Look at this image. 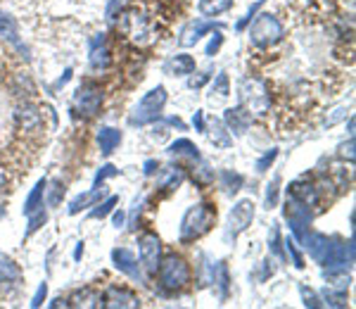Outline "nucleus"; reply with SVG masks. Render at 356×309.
Here are the masks:
<instances>
[{
	"label": "nucleus",
	"instance_id": "nucleus-9",
	"mask_svg": "<svg viewBox=\"0 0 356 309\" xmlns=\"http://www.w3.org/2000/svg\"><path fill=\"white\" fill-rule=\"evenodd\" d=\"M138 252H141V264L150 274H157L159 262H162V240L154 233H143L138 238Z\"/></svg>",
	"mask_w": 356,
	"mask_h": 309
},
{
	"label": "nucleus",
	"instance_id": "nucleus-32",
	"mask_svg": "<svg viewBox=\"0 0 356 309\" xmlns=\"http://www.w3.org/2000/svg\"><path fill=\"white\" fill-rule=\"evenodd\" d=\"M193 181L200 183V185H209L214 181V172L209 169V164L204 162L202 157L198 159V167H193Z\"/></svg>",
	"mask_w": 356,
	"mask_h": 309
},
{
	"label": "nucleus",
	"instance_id": "nucleus-29",
	"mask_svg": "<svg viewBox=\"0 0 356 309\" xmlns=\"http://www.w3.org/2000/svg\"><path fill=\"white\" fill-rule=\"evenodd\" d=\"M45 185H48V181H45V179H40L38 183L34 185V190H31L29 193V198H27V203H24V207H22V212L24 214H31V212H36V209L38 207H43V195H45Z\"/></svg>",
	"mask_w": 356,
	"mask_h": 309
},
{
	"label": "nucleus",
	"instance_id": "nucleus-3",
	"mask_svg": "<svg viewBox=\"0 0 356 309\" xmlns=\"http://www.w3.org/2000/svg\"><path fill=\"white\" fill-rule=\"evenodd\" d=\"M240 105L250 112L252 117L254 115H266L268 107H271V98H268V89L261 79H247L240 81Z\"/></svg>",
	"mask_w": 356,
	"mask_h": 309
},
{
	"label": "nucleus",
	"instance_id": "nucleus-38",
	"mask_svg": "<svg viewBox=\"0 0 356 309\" xmlns=\"http://www.w3.org/2000/svg\"><path fill=\"white\" fill-rule=\"evenodd\" d=\"M285 250H287V255L292 257V264L297 266V269H304V257H302V252L297 250V243L292 238H287L285 240Z\"/></svg>",
	"mask_w": 356,
	"mask_h": 309
},
{
	"label": "nucleus",
	"instance_id": "nucleus-2",
	"mask_svg": "<svg viewBox=\"0 0 356 309\" xmlns=\"http://www.w3.org/2000/svg\"><path fill=\"white\" fill-rule=\"evenodd\" d=\"M164 105H167V89L164 86H157L150 93L143 95V100L133 107L131 117H128V124L131 126H145V124H152L159 119Z\"/></svg>",
	"mask_w": 356,
	"mask_h": 309
},
{
	"label": "nucleus",
	"instance_id": "nucleus-27",
	"mask_svg": "<svg viewBox=\"0 0 356 309\" xmlns=\"http://www.w3.org/2000/svg\"><path fill=\"white\" fill-rule=\"evenodd\" d=\"M228 95H230V81H228V74H224V71H221V74L214 79V84H211V89H209V102H214V105H219V102H224Z\"/></svg>",
	"mask_w": 356,
	"mask_h": 309
},
{
	"label": "nucleus",
	"instance_id": "nucleus-21",
	"mask_svg": "<svg viewBox=\"0 0 356 309\" xmlns=\"http://www.w3.org/2000/svg\"><path fill=\"white\" fill-rule=\"evenodd\" d=\"M14 119H17L22 131H34V128H38V124H40V112L36 110L34 105L24 102V105H19L17 112H14Z\"/></svg>",
	"mask_w": 356,
	"mask_h": 309
},
{
	"label": "nucleus",
	"instance_id": "nucleus-44",
	"mask_svg": "<svg viewBox=\"0 0 356 309\" xmlns=\"http://www.w3.org/2000/svg\"><path fill=\"white\" fill-rule=\"evenodd\" d=\"M45 295H48V283H40L38 290H36V295L31 297V307H40L45 302Z\"/></svg>",
	"mask_w": 356,
	"mask_h": 309
},
{
	"label": "nucleus",
	"instance_id": "nucleus-11",
	"mask_svg": "<svg viewBox=\"0 0 356 309\" xmlns=\"http://www.w3.org/2000/svg\"><path fill=\"white\" fill-rule=\"evenodd\" d=\"M112 262H115V266L121 271V274H126L128 278H133V281H138V283H145L141 264H138L136 255H133L131 250H126V247H117V250H112Z\"/></svg>",
	"mask_w": 356,
	"mask_h": 309
},
{
	"label": "nucleus",
	"instance_id": "nucleus-51",
	"mask_svg": "<svg viewBox=\"0 0 356 309\" xmlns=\"http://www.w3.org/2000/svg\"><path fill=\"white\" fill-rule=\"evenodd\" d=\"M157 169H159L157 159H147V162H145V176H152V174H157Z\"/></svg>",
	"mask_w": 356,
	"mask_h": 309
},
{
	"label": "nucleus",
	"instance_id": "nucleus-55",
	"mask_svg": "<svg viewBox=\"0 0 356 309\" xmlns=\"http://www.w3.org/2000/svg\"><path fill=\"white\" fill-rule=\"evenodd\" d=\"M84 257V243H76V250H74V260H81Z\"/></svg>",
	"mask_w": 356,
	"mask_h": 309
},
{
	"label": "nucleus",
	"instance_id": "nucleus-26",
	"mask_svg": "<svg viewBox=\"0 0 356 309\" xmlns=\"http://www.w3.org/2000/svg\"><path fill=\"white\" fill-rule=\"evenodd\" d=\"M14 283H19V266L0 252V288L14 286Z\"/></svg>",
	"mask_w": 356,
	"mask_h": 309
},
{
	"label": "nucleus",
	"instance_id": "nucleus-35",
	"mask_svg": "<svg viewBox=\"0 0 356 309\" xmlns=\"http://www.w3.org/2000/svg\"><path fill=\"white\" fill-rule=\"evenodd\" d=\"M117 203H119L117 195H110V198H107L105 203L93 205V207H95V209H93V212H91V216H93V219H102V216H107V214L112 212V209H115V205H117Z\"/></svg>",
	"mask_w": 356,
	"mask_h": 309
},
{
	"label": "nucleus",
	"instance_id": "nucleus-48",
	"mask_svg": "<svg viewBox=\"0 0 356 309\" xmlns=\"http://www.w3.org/2000/svg\"><path fill=\"white\" fill-rule=\"evenodd\" d=\"M193 126H195V131H202L204 133V115H202V110H198L193 115Z\"/></svg>",
	"mask_w": 356,
	"mask_h": 309
},
{
	"label": "nucleus",
	"instance_id": "nucleus-42",
	"mask_svg": "<svg viewBox=\"0 0 356 309\" xmlns=\"http://www.w3.org/2000/svg\"><path fill=\"white\" fill-rule=\"evenodd\" d=\"M117 174H119V169L115 167V164H105V167H100V172L95 174V183H102L105 179L117 176Z\"/></svg>",
	"mask_w": 356,
	"mask_h": 309
},
{
	"label": "nucleus",
	"instance_id": "nucleus-12",
	"mask_svg": "<svg viewBox=\"0 0 356 309\" xmlns=\"http://www.w3.org/2000/svg\"><path fill=\"white\" fill-rule=\"evenodd\" d=\"M102 307H112V309H136L141 307V300H138L133 293H128L126 288H107V293L102 295Z\"/></svg>",
	"mask_w": 356,
	"mask_h": 309
},
{
	"label": "nucleus",
	"instance_id": "nucleus-37",
	"mask_svg": "<svg viewBox=\"0 0 356 309\" xmlns=\"http://www.w3.org/2000/svg\"><path fill=\"white\" fill-rule=\"evenodd\" d=\"M278 190H281V176H273V181L266 185V207H276L278 205Z\"/></svg>",
	"mask_w": 356,
	"mask_h": 309
},
{
	"label": "nucleus",
	"instance_id": "nucleus-15",
	"mask_svg": "<svg viewBox=\"0 0 356 309\" xmlns=\"http://www.w3.org/2000/svg\"><path fill=\"white\" fill-rule=\"evenodd\" d=\"M224 119H226V126H228L235 136H245V133L250 131V126H252V115L242 105L228 107L226 115H224Z\"/></svg>",
	"mask_w": 356,
	"mask_h": 309
},
{
	"label": "nucleus",
	"instance_id": "nucleus-49",
	"mask_svg": "<svg viewBox=\"0 0 356 309\" xmlns=\"http://www.w3.org/2000/svg\"><path fill=\"white\" fill-rule=\"evenodd\" d=\"M207 79H209V74H198V76H193V79L188 81V86L190 89H200V86H202Z\"/></svg>",
	"mask_w": 356,
	"mask_h": 309
},
{
	"label": "nucleus",
	"instance_id": "nucleus-53",
	"mask_svg": "<svg viewBox=\"0 0 356 309\" xmlns=\"http://www.w3.org/2000/svg\"><path fill=\"white\" fill-rule=\"evenodd\" d=\"M69 79H71V69H64V76H62V79L55 81V89H60V86H64Z\"/></svg>",
	"mask_w": 356,
	"mask_h": 309
},
{
	"label": "nucleus",
	"instance_id": "nucleus-30",
	"mask_svg": "<svg viewBox=\"0 0 356 309\" xmlns=\"http://www.w3.org/2000/svg\"><path fill=\"white\" fill-rule=\"evenodd\" d=\"M211 281L219 286V290H221V300H226V295H228V283H230V278H228V266H226V262H216V266H214V271H211Z\"/></svg>",
	"mask_w": 356,
	"mask_h": 309
},
{
	"label": "nucleus",
	"instance_id": "nucleus-10",
	"mask_svg": "<svg viewBox=\"0 0 356 309\" xmlns=\"http://www.w3.org/2000/svg\"><path fill=\"white\" fill-rule=\"evenodd\" d=\"M323 264L328 266V269H340V266L344 264H354V240H349V243H342V240H330L328 245V255L326 260H323Z\"/></svg>",
	"mask_w": 356,
	"mask_h": 309
},
{
	"label": "nucleus",
	"instance_id": "nucleus-25",
	"mask_svg": "<svg viewBox=\"0 0 356 309\" xmlns=\"http://www.w3.org/2000/svg\"><path fill=\"white\" fill-rule=\"evenodd\" d=\"M102 193H105V188H100V183H97L93 190H88V193H81L79 198H74L69 203V214H79L81 209L93 207V205H95L97 200L102 198Z\"/></svg>",
	"mask_w": 356,
	"mask_h": 309
},
{
	"label": "nucleus",
	"instance_id": "nucleus-1",
	"mask_svg": "<svg viewBox=\"0 0 356 309\" xmlns=\"http://www.w3.org/2000/svg\"><path fill=\"white\" fill-rule=\"evenodd\" d=\"M214 221H216L214 205L209 203L193 205V207L183 214V221H180V240H183V243H193V240L202 238L204 233L211 231Z\"/></svg>",
	"mask_w": 356,
	"mask_h": 309
},
{
	"label": "nucleus",
	"instance_id": "nucleus-6",
	"mask_svg": "<svg viewBox=\"0 0 356 309\" xmlns=\"http://www.w3.org/2000/svg\"><path fill=\"white\" fill-rule=\"evenodd\" d=\"M254 212H257V205L252 203L250 198L237 200L228 214V221H226V238L235 240L240 233H245V231L250 229L252 219H254Z\"/></svg>",
	"mask_w": 356,
	"mask_h": 309
},
{
	"label": "nucleus",
	"instance_id": "nucleus-33",
	"mask_svg": "<svg viewBox=\"0 0 356 309\" xmlns=\"http://www.w3.org/2000/svg\"><path fill=\"white\" fill-rule=\"evenodd\" d=\"M323 300L328 307H347V290H340V288H326L323 290Z\"/></svg>",
	"mask_w": 356,
	"mask_h": 309
},
{
	"label": "nucleus",
	"instance_id": "nucleus-47",
	"mask_svg": "<svg viewBox=\"0 0 356 309\" xmlns=\"http://www.w3.org/2000/svg\"><path fill=\"white\" fill-rule=\"evenodd\" d=\"M344 117H347V107H337V110L333 112V117L326 119V126H333V124H337L340 119H344Z\"/></svg>",
	"mask_w": 356,
	"mask_h": 309
},
{
	"label": "nucleus",
	"instance_id": "nucleus-19",
	"mask_svg": "<svg viewBox=\"0 0 356 309\" xmlns=\"http://www.w3.org/2000/svg\"><path fill=\"white\" fill-rule=\"evenodd\" d=\"M204 133H207L209 143L214 148H221V150H226V148L233 146V136H230V131H226V126H224V122H221V119H211L209 128H204Z\"/></svg>",
	"mask_w": 356,
	"mask_h": 309
},
{
	"label": "nucleus",
	"instance_id": "nucleus-5",
	"mask_svg": "<svg viewBox=\"0 0 356 309\" xmlns=\"http://www.w3.org/2000/svg\"><path fill=\"white\" fill-rule=\"evenodd\" d=\"M281 38H283V24L278 22L273 14L266 12L254 19V24H252V29H250V41L254 45L268 48V45L278 43Z\"/></svg>",
	"mask_w": 356,
	"mask_h": 309
},
{
	"label": "nucleus",
	"instance_id": "nucleus-22",
	"mask_svg": "<svg viewBox=\"0 0 356 309\" xmlns=\"http://www.w3.org/2000/svg\"><path fill=\"white\" fill-rule=\"evenodd\" d=\"M119 143H121V131H119V128L102 126L100 131H97V146H100L102 154H112L119 148Z\"/></svg>",
	"mask_w": 356,
	"mask_h": 309
},
{
	"label": "nucleus",
	"instance_id": "nucleus-7",
	"mask_svg": "<svg viewBox=\"0 0 356 309\" xmlns=\"http://www.w3.org/2000/svg\"><path fill=\"white\" fill-rule=\"evenodd\" d=\"M285 219H287V226H290L292 236L304 243V238H307V233H309V224H311V212H309L307 205L299 203V200H295L292 195H287Z\"/></svg>",
	"mask_w": 356,
	"mask_h": 309
},
{
	"label": "nucleus",
	"instance_id": "nucleus-24",
	"mask_svg": "<svg viewBox=\"0 0 356 309\" xmlns=\"http://www.w3.org/2000/svg\"><path fill=\"white\" fill-rule=\"evenodd\" d=\"M183 179H185L183 169H180L178 164H169V167H164L162 172H159L157 183H159V188L174 190V188H178V185L183 183Z\"/></svg>",
	"mask_w": 356,
	"mask_h": 309
},
{
	"label": "nucleus",
	"instance_id": "nucleus-56",
	"mask_svg": "<svg viewBox=\"0 0 356 309\" xmlns=\"http://www.w3.org/2000/svg\"><path fill=\"white\" fill-rule=\"evenodd\" d=\"M50 307H69V302H64V300H62V297H58V300H55Z\"/></svg>",
	"mask_w": 356,
	"mask_h": 309
},
{
	"label": "nucleus",
	"instance_id": "nucleus-39",
	"mask_svg": "<svg viewBox=\"0 0 356 309\" xmlns=\"http://www.w3.org/2000/svg\"><path fill=\"white\" fill-rule=\"evenodd\" d=\"M29 216H31V219H29L27 238H29V236H31V233H36V231H38V229H40V226H43V224H45V221H48V214H45V212H43V209H40V212H38V214H34V212H31Z\"/></svg>",
	"mask_w": 356,
	"mask_h": 309
},
{
	"label": "nucleus",
	"instance_id": "nucleus-13",
	"mask_svg": "<svg viewBox=\"0 0 356 309\" xmlns=\"http://www.w3.org/2000/svg\"><path fill=\"white\" fill-rule=\"evenodd\" d=\"M123 29H126V34L131 36V41H136V43H150V41H152V36H150V22L145 14L141 12H128Z\"/></svg>",
	"mask_w": 356,
	"mask_h": 309
},
{
	"label": "nucleus",
	"instance_id": "nucleus-46",
	"mask_svg": "<svg viewBox=\"0 0 356 309\" xmlns=\"http://www.w3.org/2000/svg\"><path fill=\"white\" fill-rule=\"evenodd\" d=\"M340 157H347L349 162H354V136L349 138L347 143H342V146H340Z\"/></svg>",
	"mask_w": 356,
	"mask_h": 309
},
{
	"label": "nucleus",
	"instance_id": "nucleus-18",
	"mask_svg": "<svg viewBox=\"0 0 356 309\" xmlns=\"http://www.w3.org/2000/svg\"><path fill=\"white\" fill-rule=\"evenodd\" d=\"M91 67L93 69H107L110 67V48H107L105 34H97L91 41Z\"/></svg>",
	"mask_w": 356,
	"mask_h": 309
},
{
	"label": "nucleus",
	"instance_id": "nucleus-57",
	"mask_svg": "<svg viewBox=\"0 0 356 309\" xmlns=\"http://www.w3.org/2000/svg\"><path fill=\"white\" fill-rule=\"evenodd\" d=\"M0 216H5V207H0Z\"/></svg>",
	"mask_w": 356,
	"mask_h": 309
},
{
	"label": "nucleus",
	"instance_id": "nucleus-54",
	"mask_svg": "<svg viewBox=\"0 0 356 309\" xmlns=\"http://www.w3.org/2000/svg\"><path fill=\"white\" fill-rule=\"evenodd\" d=\"M254 10H257V8H252L250 12H247V17H245V19H240V22H237V29H245V24H247V22H252V14H254Z\"/></svg>",
	"mask_w": 356,
	"mask_h": 309
},
{
	"label": "nucleus",
	"instance_id": "nucleus-23",
	"mask_svg": "<svg viewBox=\"0 0 356 309\" xmlns=\"http://www.w3.org/2000/svg\"><path fill=\"white\" fill-rule=\"evenodd\" d=\"M167 152L171 154V157H176V159H190V162H198L200 159L198 146H195L193 141H188V138H180V141L171 143Z\"/></svg>",
	"mask_w": 356,
	"mask_h": 309
},
{
	"label": "nucleus",
	"instance_id": "nucleus-14",
	"mask_svg": "<svg viewBox=\"0 0 356 309\" xmlns=\"http://www.w3.org/2000/svg\"><path fill=\"white\" fill-rule=\"evenodd\" d=\"M214 29V24L207 22V19H193V22H188L183 29H180L178 34V43L183 45V48H190V45H195L200 38H202L207 31Z\"/></svg>",
	"mask_w": 356,
	"mask_h": 309
},
{
	"label": "nucleus",
	"instance_id": "nucleus-36",
	"mask_svg": "<svg viewBox=\"0 0 356 309\" xmlns=\"http://www.w3.org/2000/svg\"><path fill=\"white\" fill-rule=\"evenodd\" d=\"M299 295H302V302H304V307H311V309H316V307H321L323 302H321V297L316 295V290H311L309 286H299Z\"/></svg>",
	"mask_w": 356,
	"mask_h": 309
},
{
	"label": "nucleus",
	"instance_id": "nucleus-50",
	"mask_svg": "<svg viewBox=\"0 0 356 309\" xmlns=\"http://www.w3.org/2000/svg\"><path fill=\"white\" fill-rule=\"evenodd\" d=\"M121 10V0H112L110 8H107V17L110 19H117V12Z\"/></svg>",
	"mask_w": 356,
	"mask_h": 309
},
{
	"label": "nucleus",
	"instance_id": "nucleus-41",
	"mask_svg": "<svg viewBox=\"0 0 356 309\" xmlns=\"http://www.w3.org/2000/svg\"><path fill=\"white\" fill-rule=\"evenodd\" d=\"M276 157H278V150H276V148L266 150L264 157H259V162H257V172H266V169L271 167L273 162H276Z\"/></svg>",
	"mask_w": 356,
	"mask_h": 309
},
{
	"label": "nucleus",
	"instance_id": "nucleus-20",
	"mask_svg": "<svg viewBox=\"0 0 356 309\" xmlns=\"http://www.w3.org/2000/svg\"><path fill=\"white\" fill-rule=\"evenodd\" d=\"M304 243H307V250L309 255H311L313 262H318V264H323V260H326L328 255V236L323 233H307V238H304Z\"/></svg>",
	"mask_w": 356,
	"mask_h": 309
},
{
	"label": "nucleus",
	"instance_id": "nucleus-8",
	"mask_svg": "<svg viewBox=\"0 0 356 309\" xmlns=\"http://www.w3.org/2000/svg\"><path fill=\"white\" fill-rule=\"evenodd\" d=\"M100 105H102V93H100V89H95V86H91V84L81 86V89L74 93V100H71L74 112L81 117H86V119L95 117L97 110H100Z\"/></svg>",
	"mask_w": 356,
	"mask_h": 309
},
{
	"label": "nucleus",
	"instance_id": "nucleus-4",
	"mask_svg": "<svg viewBox=\"0 0 356 309\" xmlns=\"http://www.w3.org/2000/svg\"><path fill=\"white\" fill-rule=\"evenodd\" d=\"M159 281L167 290L176 293L180 288L188 286L190 281V269L180 257L176 255H167L162 262H159Z\"/></svg>",
	"mask_w": 356,
	"mask_h": 309
},
{
	"label": "nucleus",
	"instance_id": "nucleus-17",
	"mask_svg": "<svg viewBox=\"0 0 356 309\" xmlns=\"http://www.w3.org/2000/svg\"><path fill=\"white\" fill-rule=\"evenodd\" d=\"M195 71V58L185 53H178V55H171L167 62H164V74L169 76H188Z\"/></svg>",
	"mask_w": 356,
	"mask_h": 309
},
{
	"label": "nucleus",
	"instance_id": "nucleus-40",
	"mask_svg": "<svg viewBox=\"0 0 356 309\" xmlns=\"http://www.w3.org/2000/svg\"><path fill=\"white\" fill-rule=\"evenodd\" d=\"M268 245H271V250L276 252L281 260H285V255H283V247H281V231H278V224H273L271 238H268Z\"/></svg>",
	"mask_w": 356,
	"mask_h": 309
},
{
	"label": "nucleus",
	"instance_id": "nucleus-45",
	"mask_svg": "<svg viewBox=\"0 0 356 309\" xmlns=\"http://www.w3.org/2000/svg\"><path fill=\"white\" fill-rule=\"evenodd\" d=\"M62 195H64V185H62V181H55L53 188H50V205H53V207L60 203Z\"/></svg>",
	"mask_w": 356,
	"mask_h": 309
},
{
	"label": "nucleus",
	"instance_id": "nucleus-34",
	"mask_svg": "<svg viewBox=\"0 0 356 309\" xmlns=\"http://www.w3.org/2000/svg\"><path fill=\"white\" fill-rule=\"evenodd\" d=\"M221 183H224V188H226V193H237L240 190V185H242V176L240 174H233V172H224L221 174Z\"/></svg>",
	"mask_w": 356,
	"mask_h": 309
},
{
	"label": "nucleus",
	"instance_id": "nucleus-16",
	"mask_svg": "<svg viewBox=\"0 0 356 309\" xmlns=\"http://www.w3.org/2000/svg\"><path fill=\"white\" fill-rule=\"evenodd\" d=\"M287 195H292L299 203H304L307 207H316L318 205V190L313 188V183H309L307 179H297V181L290 183L287 188Z\"/></svg>",
	"mask_w": 356,
	"mask_h": 309
},
{
	"label": "nucleus",
	"instance_id": "nucleus-31",
	"mask_svg": "<svg viewBox=\"0 0 356 309\" xmlns=\"http://www.w3.org/2000/svg\"><path fill=\"white\" fill-rule=\"evenodd\" d=\"M233 0H200V12L207 14V17H216V14L230 10Z\"/></svg>",
	"mask_w": 356,
	"mask_h": 309
},
{
	"label": "nucleus",
	"instance_id": "nucleus-28",
	"mask_svg": "<svg viewBox=\"0 0 356 309\" xmlns=\"http://www.w3.org/2000/svg\"><path fill=\"white\" fill-rule=\"evenodd\" d=\"M69 305L71 307H102V295H97L91 288H81V290L74 293Z\"/></svg>",
	"mask_w": 356,
	"mask_h": 309
},
{
	"label": "nucleus",
	"instance_id": "nucleus-52",
	"mask_svg": "<svg viewBox=\"0 0 356 309\" xmlns=\"http://www.w3.org/2000/svg\"><path fill=\"white\" fill-rule=\"evenodd\" d=\"M123 221H126V214H123L121 209H119V212H115V216H112V224H115L117 229H121V226H123Z\"/></svg>",
	"mask_w": 356,
	"mask_h": 309
},
{
	"label": "nucleus",
	"instance_id": "nucleus-43",
	"mask_svg": "<svg viewBox=\"0 0 356 309\" xmlns=\"http://www.w3.org/2000/svg\"><path fill=\"white\" fill-rule=\"evenodd\" d=\"M221 43H224V36H221V31H216V34H214V38L209 41L207 50H204V55H209V58H214V55L219 53Z\"/></svg>",
	"mask_w": 356,
	"mask_h": 309
}]
</instances>
